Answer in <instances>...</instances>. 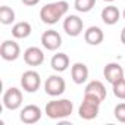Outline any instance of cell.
Returning <instances> with one entry per match:
<instances>
[{"instance_id": "6da1fadb", "label": "cell", "mask_w": 125, "mask_h": 125, "mask_svg": "<svg viewBox=\"0 0 125 125\" xmlns=\"http://www.w3.org/2000/svg\"><path fill=\"white\" fill-rule=\"evenodd\" d=\"M68 9H69V3L65 0L47 3L40 10V19L47 25H54L56 22H59V19H62L66 15Z\"/></svg>"}, {"instance_id": "7a4b0ae2", "label": "cell", "mask_w": 125, "mask_h": 125, "mask_svg": "<svg viewBox=\"0 0 125 125\" xmlns=\"http://www.w3.org/2000/svg\"><path fill=\"white\" fill-rule=\"evenodd\" d=\"M46 115L50 119H63L68 118L74 110V103L68 99L52 100L46 104Z\"/></svg>"}, {"instance_id": "3957f363", "label": "cell", "mask_w": 125, "mask_h": 125, "mask_svg": "<svg viewBox=\"0 0 125 125\" xmlns=\"http://www.w3.org/2000/svg\"><path fill=\"white\" fill-rule=\"evenodd\" d=\"M100 104H102V102H99V100H96V99H93V97L84 96L83 103H81V106H80V109H78L80 118H83V119H85V121H91V119L97 118L99 110H100Z\"/></svg>"}, {"instance_id": "277c9868", "label": "cell", "mask_w": 125, "mask_h": 125, "mask_svg": "<svg viewBox=\"0 0 125 125\" xmlns=\"http://www.w3.org/2000/svg\"><path fill=\"white\" fill-rule=\"evenodd\" d=\"M65 88H66V83L59 75H52L44 83V91H46V94H49L52 97H57L60 94H63Z\"/></svg>"}, {"instance_id": "5b68a950", "label": "cell", "mask_w": 125, "mask_h": 125, "mask_svg": "<svg viewBox=\"0 0 125 125\" xmlns=\"http://www.w3.org/2000/svg\"><path fill=\"white\" fill-rule=\"evenodd\" d=\"M22 104V93L16 87H10L3 94V106L9 110H16Z\"/></svg>"}, {"instance_id": "8992f818", "label": "cell", "mask_w": 125, "mask_h": 125, "mask_svg": "<svg viewBox=\"0 0 125 125\" xmlns=\"http://www.w3.org/2000/svg\"><path fill=\"white\" fill-rule=\"evenodd\" d=\"M21 85L27 93H35L41 85L40 74L35 71H27L21 77Z\"/></svg>"}, {"instance_id": "52a82bcc", "label": "cell", "mask_w": 125, "mask_h": 125, "mask_svg": "<svg viewBox=\"0 0 125 125\" xmlns=\"http://www.w3.org/2000/svg\"><path fill=\"white\" fill-rule=\"evenodd\" d=\"M19 54H21V47L13 40H5L2 43V46H0V56L8 62L16 60L19 57Z\"/></svg>"}, {"instance_id": "ba28073f", "label": "cell", "mask_w": 125, "mask_h": 125, "mask_svg": "<svg viewBox=\"0 0 125 125\" xmlns=\"http://www.w3.org/2000/svg\"><path fill=\"white\" fill-rule=\"evenodd\" d=\"M83 28H84V22L77 15H69L63 21V30L69 37H78L83 32Z\"/></svg>"}, {"instance_id": "9c48e42d", "label": "cell", "mask_w": 125, "mask_h": 125, "mask_svg": "<svg viewBox=\"0 0 125 125\" xmlns=\"http://www.w3.org/2000/svg\"><path fill=\"white\" fill-rule=\"evenodd\" d=\"M41 44L44 49L53 52V50H57L60 46H62V37L57 31L54 30H47L41 34Z\"/></svg>"}, {"instance_id": "30bf717a", "label": "cell", "mask_w": 125, "mask_h": 125, "mask_svg": "<svg viewBox=\"0 0 125 125\" xmlns=\"http://www.w3.org/2000/svg\"><path fill=\"white\" fill-rule=\"evenodd\" d=\"M19 119L24 124H35L41 119V109L37 104H28L21 110Z\"/></svg>"}, {"instance_id": "8fae6325", "label": "cell", "mask_w": 125, "mask_h": 125, "mask_svg": "<svg viewBox=\"0 0 125 125\" xmlns=\"http://www.w3.org/2000/svg\"><path fill=\"white\" fill-rule=\"evenodd\" d=\"M103 75L106 78L107 83L110 84H115L118 83L119 80L124 78V68L119 65V63H115V62H110V63H107L103 69Z\"/></svg>"}, {"instance_id": "7c38bea8", "label": "cell", "mask_w": 125, "mask_h": 125, "mask_svg": "<svg viewBox=\"0 0 125 125\" xmlns=\"http://www.w3.org/2000/svg\"><path fill=\"white\" fill-rule=\"evenodd\" d=\"M84 96L87 97H93L99 102H103L106 99V88L103 85V83L100 81H91L87 84L85 90H84Z\"/></svg>"}, {"instance_id": "4fadbf2b", "label": "cell", "mask_w": 125, "mask_h": 125, "mask_svg": "<svg viewBox=\"0 0 125 125\" xmlns=\"http://www.w3.org/2000/svg\"><path fill=\"white\" fill-rule=\"evenodd\" d=\"M24 60L30 66H40L44 62V53L38 47H28L24 52Z\"/></svg>"}, {"instance_id": "5bb4252c", "label": "cell", "mask_w": 125, "mask_h": 125, "mask_svg": "<svg viewBox=\"0 0 125 125\" xmlns=\"http://www.w3.org/2000/svg\"><path fill=\"white\" fill-rule=\"evenodd\" d=\"M71 77L72 81L75 84H83L88 80V68L85 63H81V62H77V63L72 65L71 69Z\"/></svg>"}, {"instance_id": "9a60e30c", "label": "cell", "mask_w": 125, "mask_h": 125, "mask_svg": "<svg viewBox=\"0 0 125 125\" xmlns=\"http://www.w3.org/2000/svg\"><path fill=\"white\" fill-rule=\"evenodd\" d=\"M103 38H104V34L99 27H90L84 32V40L90 46H99L103 41Z\"/></svg>"}, {"instance_id": "2e32d148", "label": "cell", "mask_w": 125, "mask_h": 125, "mask_svg": "<svg viewBox=\"0 0 125 125\" xmlns=\"http://www.w3.org/2000/svg\"><path fill=\"white\" fill-rule=\"evenodd\" d=\"M121 18V12L116 6L110 5V6H106L103 10H102V21L106 24V25H115Z\"/></svg>"}, {"instance_id": "e0dca14e", "label": "cell", "mask_w": 125, "mask_h": 125, "mask_svg": "<svg viewBox=\"0 0 125 125\" xmlns=\"http://www.w3.org/2000/svg\"><path fill=\"white\" fill-rule=\"evenodd\" d=\"M50 65L56 72H63L69 66V57L66 53H56L50 60Z\"/></svg>"}, {"instance_id": "ac0fdd59", "label": "cell", "mask_w": 125, "mask_h": 125, "mask_svg": "<svg viewBox=\"0 0 125 125\" xmlns=\"http://www.w3.org/2000/svg\"><path fill=\"white\" fill-rule=\"evenodd\" d=\"M31 31H32V28H31L30 22H25V21L16 22L12 27V35L15 38H27V37H30Z\"/></svg>"}, {"instance_id": "d6986e66", "label": "cell", "mask_w": 125, "mask_h": 125, "mask_svg": "<svg viewBox=\"0 0 125 125\" xmlns=\"http://www.w3.org/2000/svg\"><path fill=\"white\" fill-rule=\"evenodd\" d=\"M15 21V12L9 6H2L0 8V22L3 25H10Z\"/></svg>"}, {"instance_id": "ffe728a7", "label": "cell", "mask_w": 125, "mask_h": 125, "mask_svg": "<svg viewBox=\"0 0 125 125\" xmlns=\"http://www.w3.org/2000/svg\"><path fill=\"white\" fill-rule=\"evenodd\" d=\"M94 5H96V0H75V3H74L75 9L81 13L90 12L94 8Z\"/></svg>"}, {"instance_id": "44dd1931", "label": "cell", "mask_w": 125, "mask_h": 125, "mask_svg": "<svg viewBox=\"0 0 125 125\" xmlns=\"http://www.w3.org/2000/svg\"><path fill=\"white\" fill-rule=\"evenodd\" d=\"M112 90H113L115 97H118L121 100H125V78H122L118 83L112 84Z\"/></svg>"}, {"instance_id": "7402d4cb", "label": "cell", "mask_w": 125, "mask_h": 125, "mask_svg": "<svg viewBox=\"0 0 125 125\" xmlns=\"http://www.w3.org/2000/svg\"><path fill=\"white\" fill-rule=\"evenodd\" d=\"M113 115L115 118L119 121V122H124L125 124V103H119L115 106V110H113Z\"/></svg>"}, {"instance_id": "603a6c76", "label": "cell", "mask_w": 125, "mask_h": 125, "mask_svg": "<svg viewBox=\"0 0 125 125\" xmlns=\"http://www.w3.org/2000/svg\"><path fill=\"white\" fill-rule=\"evenodd\" d=\"M21 2L24 5H27V6H35V5L40 3V0H21Z\"/></svg>"}, {"instance_id": "cb8c5ba5", "label": "cell", "mask_w": 125, "mask_h": 125, "mask_svg": "<svg viewBox=\"0 0 125 125\" xmlns=\"http://www.w3.org/2000/svg\"><path fill=\"white\" fill-rule=\"evenodd\" d=\"M121 41H122V44H125V27L121 31Z\"/></svg>"}, {"instance_id": "d4e9b609", "label": "cell", "mask_w": 125, "mask_h": 125, "mask_svg": "<svg viewBox=\"0 0 125 125\" xmlns=\"http://www.w3.org/2000/svg\"><path fill=\"white\" fill-rule=\"evenodd\" d=\"M103 2H115V0H103Z\"/></svg>"}, {"instance_id": "484cf974", "label": "cell", "mask_w": 125, "mask_h": 125, "mask_svg": "<svg viewBox=\"0 0 125 125\" xmlns=\"http://www.w3.org/2000/svg\"><path fill=\"white\" fill-rule=\"evenodd\" d=\"M122 15H124V19H125V9H124V13H122Z\"/></svg>"}]
</instances>
